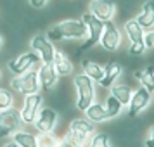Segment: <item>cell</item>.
I'll return each instance as SVG.
<instances>
[{
	"label": "cell",
	"mask_w": 154,
	"mask_h": 147,
	"mask_svg": "<svg viewBox=\"0 0 154 147\" xmlns=\"http://www.w3.org/2000/svg\"><path fill=\"white\" fill-rule=\"evenodd\" d=\"M12 142H16L19 147H38L36 142V133L28 132V130H17L12 135Z\"/></svg>",
	"instance_id": "cell-23"
},
{
	"label": "cell",
	"mask_w": 154,
	"mask_h": 147,
	"mask_svg": "<svg viewBox=\"0 0 154 147\" xmlns=\"http://www.w3.org/2000/svg\"><path fill=\"white\" fill-rule=\"evenodd\" d=\"M2 45H4V36L0 35V49H2Z\"/></svg>",
	"instance_id": "cell-35"
},
{
	"label": "cell",
	"mask_w": 154,
	"mask_h": 147,
	"mask_svg": "<svg viewBox=\"0 0 154 147\" xmlns=\"http://www.w3.org/2000/svg\"><path fill=\"white\" fill-rule=\"evenodd\" d=\"M149 139H152V140H154V126L151 128V130H149Z\"/></svg>",
	"instance_id": "cell-34"
},
{
	"label": "cell",
	"mask_w": 154,
	"mask_h": 147,
	"mask_svg": "<svg viewBox=\"0 0 154 147\" xmlns=\"http://www.w3.org/2000/svg\"><path fill=\"white\" fill-rule=\"evenodd\" d=\"M135 78L139 80L142 88H146L149 93H154V66H147L144 69L135 71Z\"/></svg>",
	"instance_id": "cell-21"
},
{
	"label": "cell",
	"mask_w": 154,
	"mask_h": 147,
	"mask_svg": "<svg viewBox=\"0 0 154 147\" xmlns=\"http://www.w3.org/2000/svg\"><path fill=\"white\" fill-rule=\"evenodd\" d=\"M146 45L144 43H130V49H128V54L130 56H142L146 52Z\"/></svg>",
	"instance_id": "cell-28"
},
{
	"label": "cell",
	"mask_w": 154,
	"mask_h": 147,
	"mask_svg": "<svg viewBox=\"0 0 154 147\" xmlns=\"http://www.w3.org/2000/svg\"><path fill=\"white\" fill-rule=\"evenodd\" d=\"M82 73H83L85 76L90 78L92 81L100 83V80L104 78V66L99 64V63H95V61L83 59V61H82Z\"/></svg>",
	"instance_id": "cell-18"
},
{
	"label": "cell",
	"mask_w": 154,
	"mask_h": 147,
	"mask_svg": "<svg viewBox=\"0 0 154 147\" xmlns=\"http://www.w3.org/2000/svg\"><path fill=\"white\" fill-rule=\"evenodd\" d=\"M144 145H146V147H154V140H152V139H147Z\"/></svg>",
	"instance_id": "cell-33"
},
{
	"label": "cell",
	"mask_w": 154,
	"mask_h": 147,
	"mask_svg": "<svg viewBox=\"0 0 154 147\" xmlns=\"http://www.w3.org/2000/svg\"><path fill=\"white\" fill-rule=\"evenodd\" d=\"M42 107H43V95L42 93H31V95H26L24 100H23V106L19 107L23 125H33Z\"/></svg>",
	"instance_id": "cell-8"
},
{
	"label": "cell",
	"mask_w": 154,
	"mask_h": 147,
	"mask_svg": "<svg viewBox=\"0 0 154 147\" xmlns=\"http://www.w3.org/2000/svg\"><path fill=\"white\" fill-rule=\"evenodd\" d=\"M144 45L146 49H154V29H149L144 35Z\"/></svg>",
	"instance_id": "cell-29"
},
{
	"label": "cell",
	"mask_w": 154,
	"mask_h": 147,
	"mask_svg": "<svg viewBox=\"0 0 154 147\" xmlns=\"http://www.w3.org/2000/svg\"><path fill=\"white\" fill-rule=\"evenodd\" d=\"M87 147H112V145H111V140H109V137H107L104 132H95L90 137V140H88Z\"/></svg>",
	"instance_id": "cell-26"
},
{
	"label": "cell",
	"mask_w": 154,
	"mask_h": 147,
	"mask_svg": "<svg viewBox=\"0 0 154 147\" xmlns=\"http://www.w3.org/2000/svg\"><path fill=\"white\" fill-rule=\"evenodd\" d=\"M80 19H82V21L85 23V26H87V40H83V43L80 45V49H78L76 54L83 52V50L92 49L94 45H97V43L100 42L102 29H104V23L95 19V17H94L92 14H88V12H85Z\"/></svg>",
	"instance_id": "cell-5"
},
{
	"label": "cell",
	"mask_w": 154,
	"mask_h": 147,
	"mask_svg": "<svg viewBox=\"0 0 154 147\" xmlns=\"http://www.w3.org/2000/svg\"><path fill=\"white\" fill-rule=\"evenodd\" d=\"M132 93H133V90H132V87H130V85H125V83H114V85L111 87V93H109V95H112V97L116 99L119 104L125 107V106L130 104Z\"/></svg>",
	"instance_id": "cell-20"
},
{
	"label": "cell",
	"mask_w": 154,
	"mask_h": 147,
	"mask_svg": "<svg viewBox=\"0 0 154 147\" xmlns=\"http://www.w3.org/2000/svg\"><path fill=\"white\" fill-rule=\"evenodd\" d=\"M14 107V92L11 88L0 87V111H5Z\"/></svg>",
	"instance_id": "cell-25"
},
{
	"label": "cell",
	"mask_w": 154,
	"mask_h": 147,
	"mask_svg": "<svg viewBox=\"0 0 154 147\" xmlns=\"http://www.w3.org/2000/svg\"><path fill=\"white\" fill-rule=\"evenodd\" d=\"M123 28H125L126 38L130 40V43H144V35H146V31L140 28L139 23L135 21V19H128V21H125Z\"/></svg>",
	"instance_id": "cell-19"
},
{
	"label": "cell",
	"mask_w": 154,
	"mask_h": 147,
	"mask_svg": "<svg viewBox=\"0 0 154 147\" xmlns=\"http://www.w3.org/2000/svg\"><path fill=\"white\" fill-rule=\"evenodd\" d=\"M73 87L76 90V107L78 111L85 112L95 102V85L83 73H78L73 76Z\"/></svg>",
	"instance_id": "cell-2"
},
{
	"label": "cell",
	"mask_w": 154,
	"mask_h": 147,
	"mask_svg": "<svg viewBox=\"0 0 154 147\" xmlns=\"http://www.w3.org/2000/svg\"><path fill=\"white\" fill-rule=\"evenodd\" d=\"M52 64H54V68H56V71H57L59 76H69L71 73H73V69H75L73 61L64 54L63 50H59V49H56V54H54V61H52Z\"/></svg>",
	"instance_id": "cell-17"
},
{
	"label": "cell",
	"mask_w": 154,
	"mask_h": 147,
	"mask_svg": "<svg viewBox=\"0 0 154 147\" xmlns=\"http://www.w3.org/2000/svg\"><path fill=\"white\" fill-rule=\"evenodd\" d=\"M57 147H80L75 142V140L71 139V137H68V135H64L63 139H59V144H57Z\"/></svg>",
	"instance_id": "cell-30"
},
{
	"label": "cell",
	"mask_w": 154,
	"mask_h": 147,
	"mask_svg": "<svg viewBox=\"0 0 154 147\" xmlns=\"http://www.w3.org/2000/svg\"><path fill=\"white\" fill-rule=\"evenodd\" d=\"M94 133H95V125L94 123H90L87 118H76L69 123L66 135L71 137L80 147H83L85 144H88V140H90Z\"/></svg>",
	"instance_id": "cell-6"
},
{
	"label": "cell",
	"mask_w": 154,
	"mask_h": 147,
	"mask_svg": "<svg viewBox=\"0 0 154 147\" xmlns=\"http://www.w3.org/2000/svg\"><path fill=\"white\" fill-rule=\"evenodd\" d=\"M57 125H59V112L52 107H47V106H43L40 109L35 123H33L38 133H54Z\"/></svg>",
	"instance_id": "cell-10"
},
{
	"label": "cell",
	"mask_w": 154,
	"mask_h": 147,
	"mask_svg": "<svg viewBox=\"0 0 154 147\" xmlns=\"http://www.w3.org/2000/svg\"><path fill=\"white\" fill-rule=\"evenodd\" d=\"M38 81H40V90L50 92L56 88L59 83V75L54 64H42L38 68Z\"/></svg>",
	"instance_id": "cell-14"
},
{
	"label": "cell",
	"mask_w": 154,
	"mask_h": 147,
	"mask_svg": "<svg viewBox=\"0 0 154 147\" xmlns=\"http://www.w3.org/2000/svg\"><path fill=\"white\" fill-rule=\"evenodd\" d=\"M106 112H107V119H114L118 118L119 114L123 112V106L119 104L116 99L112 97V95H107V99H106Z\"/></svg>",
	"instance_id": "cell-24"
},
{
	"label": "cell",
	"mask_w": 154,
	"mask_h": 147,
	"mask_svg": "<svg viewBox=\"0 0 154 147\" xmlns=\"http://www.w3.org/2000/svg\"><path fill=\"white\" fill-rule=\"evenodd\" d=\"M149 102H151V93L139 85V88H135L133 93H132L130 104L126 106V107H128V116H130V118L139 116L142 111H146V107L149 106Z\"/></svg>",
	"instance_id": "cell-13"
},
{
	"label": "cell",
	"mask_w": 154,
	"mask_h": 147,
	"mask_svg": "<svg viewBox=\"0 0 154 147\" xmlns=\"http://www.w3.org/2000/svg\"><path fill=\"white\" fill-rule=\"evenodd\" d=\"M47 38L50 42H61V40H83L87 38V26L82 19H64L54 24L47 31Z\"/></svg>",
	"instance_id": "cell-1"
},
{
	"label": "cell",
	"mask_w": 154,
	"mask_h": 147,
	"mask_svg": "<svg viewBox=\"0 0 154 147\" xmlns=\"http://www.w3.org/2000/svg\"><path fill=\"white\" fill-rule=\"evenodd\" d=\"M40 66H42V59L38 57V54H35L33 50H28L19 54L16 59L9 61L7 69L12 73V76H21L31 69H38Z\"/></svg>",
	"instance_id": "cell-3"
},
{
	"label": "cell",
	"mask_w": 154,
	"mask_h": 147,
	"mask_svg": "<svg viewBox=\"0 0 154 147\" xmlns=\"http://www.w3.org/2000/svg\"><path fill=\"white\" fill-rule=\"evenodd\" d=\"M99 43L106 52H116L121 47V31L112 21L104 23V29Z\"/></svg>",
	"instance_id": "cell-11"
},
{
	"label": "cell",
	"mask_w": 154,
	"mask_h": 147,
	"mask_svg": "<svg viewBox=\"0 0 154 147\" xmlns=\"http://www.w3.org/2000/svg\"><path fill=\"white\" fill-rule=\"evenodd\" d=\"M85 118L88 119L94 125H99V123H104L107 119V112H106V107L100 102H94V104L85 111Z\"/></svg>",
	"instance_id": "cell-22"
},
{
	"label": "cell",
	"mask_w": 154,
	"mask_h": 147,
	"mask_svg": "<svg viewBox=\"0 0 154 147\" xmlns=\"http://www.w3.org/2000/svg\"><path fill=\"white\" fill-rule=\"evenodd\" d=\"M123 73V68L118 61H109V63L104 66V78L100 80V87L102 88H111L112 85L118 81V78L121 76Z\"/></svg>",
	"instance_id": "cell-16"
},
{
	"label": "cell",
	"mask_w": 154,
	"mask_h": 147,
	"mask_svg": "<svg viewBox=\"0 0 154 147\" xmlns=\"http://www.w3.org/2000/svg\"><path fill=\"white\" fill-rule=\"evenodd\" d=\"M2 147H19V145H17L16 142H12V140H7V142H5Z\"/></svg>",
	"instance_id": "cell-32"
},
{
	"label": "cell",
	"mask_w": 154,
	"mask_h": 147,
	"mask_svg": "<svg viewBox=\"0 0 154 147\" xmlns=\"http://www.w3.org/2000/svg\"><path fill=\"white\" fill-rule=\"evenodd\" d=\"M135 21L139 23V26L144 31H149V29L154 28V2L152 0H147V2L142 4L140 12L137 14Z\"/></svg>",
	"instance_id": "cell-15"
},
{
	"label": "cell",
	"mask_w": 154,
	"mask_h": 147,
	"mask_svg": "<svg viewBox=\"0 0 154 147\" xmlns=\"http://www.w3.org/2000/svg\"><path fill=\"white\" fill-rule=\"evenodd\" d=\"M36 142H38V147H57L59 139L56 133H38Z\"/></svg>",
	"instance_id": "cell-27"
},
{
	"label": "cell",
	"mask_w": 154,
	"mask_h": 147,
	"mask_svg": "<svg viewBox=\"0 0 154 147\" xmlns=\"http://www.w3.org/2000/svg\"><path fill=\"white\" fill-rule=\"evenodd\" d=\"M88 14L102 23H109L116 16V4L112 0H92L88 4Z\"/></svg>",
	"instance_id": "cell-12"
},
{
	"label": "cell",
	"mask_w": 154,
	"mask_h": 147,
	"mask_svg": "<svg viewBox=\"0 0 154 147\" xmlns=\"http://www.w3.org/2000/svg\"><path fill=\"white\" fill-rule=\"evenodd\" d=\"M0 78H2V71H0Z\"/></svg>",
	"instance_id": "cell-36"
},
{
	"label": "cell",
	"mask_w": 154,
	"mask_h": 147,
	"mask_svg": "<svg viewBox=\"0 0 154 147\" xmlns=\"http://www.w3.org/2000/svg\"><path fill=\"white\" fill-rule=\"evenodd\" d=\"M29 49L35 54H38V57L42 59V64H52L54 61V54H56V47L50 42L49 38L42 33H36L31 40H29Z\"/></svg>",
	"instance_id": "cell-9"
},
{
	"label": "cell",
	"mask_w": 154,
	"mask_h": 147,
	"mask_svg": "<svg viewBox=\"0 0 154 147\" xmlns=\"http://www.w3.org/2000/svg\"><path fill=\"white\" fill-rule=\"evenodd\" d=\"M23 119L19 107H11L5 111H0V139L12 137L17 130H21Z\"/></svg>",
	"instance_id": "cell-7"
},
{
	"label": "cell",
	"mask_w": 154,
	"mask_h": 147,
	"mask_svg": "<svg viewBox=\"0 0 154 147\" xmlns=\"http://www.w3.org/2000/svg\"><path fill=\"white\" fill-rule=\"evenodd\" d=\"M11 90L21 95H31L40 92V81H38V69H31L21 76H12L11 80Z\"/></svg>",
	"instance_id": "cell-4"
},
{
	"label": "cell",
	"mask_w": 154,
	"mask_h": 147,
	"mask_svg": "<svg viewBox=\"0 0 154 147\" xmlns=\"http://www.w3.org/2000/svg\"><path fill=\"white\" fill-rule=\"evenodd\" d=\"M29 5L33 9H36V11H40V9H43L47 4H49V0H28Z\"/></svg>",
	"instance_id": "cell-31"
}]
</instances>
